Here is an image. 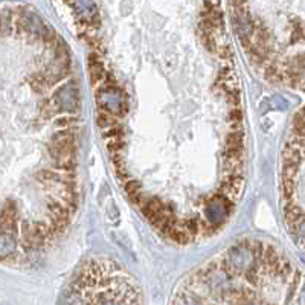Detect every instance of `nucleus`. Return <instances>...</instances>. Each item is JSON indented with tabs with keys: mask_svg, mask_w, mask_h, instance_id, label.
I'll use <instances>...</instances> for the list:
<instances>
[{
	"mask_svg": "<svg viewBox=\"0 0 305 305\" xmlns=\"http://www.w3.org/2000/svg\"><path fill=\"white\" fill-rule=\"evenodd\" d=\"M50 102L53 104L57 112H75L80 105V90L78 86L72 81L60 88H57L53 93Z\"/></svg>",
	"mask_w": 305,
	"mask_h": 305,
	"instance_id": "3",
	"label": "nucleus"
},
{
	"mask_svg": "<svg viewBox=\"0 0 305 305\" xmlns=\"http://www.w3.org/2000/svg\"><path fill=\"white\" fill-rule=\"evenodd\" d=\"M98 98H99V105L104 110L109 112V115L110 113L119 115L127 109V101L124 98V93L115 86H107V88L98 95Z\"/></svg>",
	"mask_w": 305,
	"mask_h": 305,
	"instance_id": "5",
	"label": "nucleus"
},
{
	"mask_svg": "<svg viewBox=\"0 0 305 305\" xmlns=\"http://www.w3.org/2000/svg\"><path fill=\"white\" fill-rule=\"evenodd\" d=\"M15 250V240L9 234H0V258L12 257Z\"/></svg>",
	"mask_w": 305,
	"mask_h": 305,
	"instance_id": "7",
	"label": "nucleus"
},
{
	"mask_svg": "<svg viewBox=\"0 0 305 305\" xmlns=\"http://www.w3.org/2000/svg\"><path fill=\"white\" fill-rule=\"evenodd\" d=\"M125 145L124 142V137H116V139H110L109 142H107V148H109V151H112L113 154H116L118 151H121Z\"/></svg>",
	"mask_w": 305,
	"mask_h": 305,
	"instance_id": "9",
	"label": "nucleus"
},
{
	"mask_svg": "<svg viewBox=\"0 0 305 305\" xmlns=\"http://www.w3.org/2000/svg\"><path fill=\"white\" fill-rule=\"evenodd\" d=\"M96 122H98V125L102 130L112 129V127H115V125H116V119H113L109 113H105V112H99L96 115Z\"/></svg>",
	"mask_w": 305,
	"mask_h": 305,
	"instance_id": "8",
	"label": "nucleus"
},
{
	"mask_svg": "<svg viewBox=\"0 0 305 305\" xmlns=\"http://www.w3.org/2000/svg\"><path fill=\"white\" fill-rule=\"evenodd\" d=\"M232 206H234V203L229 202L227 199H224L223 195L220 194H215L212 195L209 202H208V208H206V221L211 224V226H218L227 215L230 214L232 211Z\"/></svg>",
	"mask_w": 305,
	"mask_h": 305,
	"instance_id": "4",
	"label": "nucleus"
},
{
	"mask_svg": "<svg viewBox=\"0 0 305 305\" xmlns=\"http://www.w3.org/2000/svg\"><path fill=\"white\" fill-rule=\"evenodd\" d=\"M174 305H281V298H261L252 287H234L227 281V273L215 275L203 281L195 273L177 295Z\"/></svg>",
	"mask_w": 305,
	"mask_h": 305,
	"instance_id": "1",
	"label": "nucleus"
},
{
	"mask_svg": "<svg viewBox=\"0 0 305 305\" xmlns=\"http://www.w3.org/2000/svg\"><path fill=\"white\" fill-rule=\"evenodd\" d=\"M105 137H109V139H116V137H124V131L121 129V125H115V127H112L110 130H107Z\"/></svg>",
	"mask_w": 305,
	"mask_h": 305,
	"instance_id": "10",
	"label": "nucleus"
},
{
	"mask_svg": "<svg viewBox=\"0 0 305 305\" xmlns=\"http://www.w3.org/2000/svg\"><path fill=\"white\" fill-rule=\"evenodd\" d=\"M88 72H90V80H92L93 86H96L102 80V77L105 75L102 64H101V61L95 52L88 55Z\"/></svg>",
	"mask_w": 305,
	"mask_h": 305,
	"instance_id": "6",
	"label": "nucleus"
},
{
	"mask_svg": "<svg viewBox=\"0 0 305 305\" xmlns=\"http://www.w3.org/2000/svg\"><path fill=\"white\" fill-rule=\"evenodd\" d=\"M64 305H140L134 287L124 279H107L98 272H81Z\"/></svg>",
	"mask_w": 305,
	"mask_h": 305,
	"instance_id": "2",
	"label": "nucleus"
}]
</instances>
